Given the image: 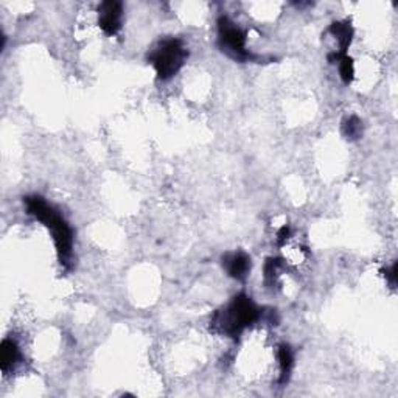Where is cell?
Here are the masks:
<instances>
[{
    "mask_svg": "<svg viewBox=\"0 0 398 398\" xmlns=\"http://www.w3.org/2000/svg\"><path fill=\"white\" fill-rule=\"evenodd\" d=\"M23 204L27 207V211L30 215L35 216L36 219L44 224L50 232H52L58 260L66 269H70V260H72V249H73V231L66 221L64 216L59 211L47 204V201L33 194V197H25Z\"/></svg>",
    "mask_w": 398,
    "mask_h": 398,
    "instance_id": "cell-1",
    "label": "cell"
},
{
    "mask_svg": "<svg viewBox=\"0 0 398 398\" xmlns=\"http://www.w3.org/2000/svg\"><path fill=\"white\" fill-rule=\"evenodd\" d=\"M261 311L246 294H239L226 307L215 311L210 319V330L214 333L224 335L239 340L244 330L258 323Z\"/></svg>",
    "mask_w": 398,
    "mask_h": 398,
    "instance_id": "cell-2",
    "label": "cell"
},
{
    "mask_svg": "<svg viewBox=\"0 0 398 398\" xmlns=\"http://www.w3.org/2000/svg\"><path fill=\"white\" fill-rule=\"evenodd\" d=\"M189 58V50L179 38L168 36L160 39L148 55V61L155 67L159 80L168 81L182 69Z\"/></svg>",
    "mask_w": 398,
    "mask_h": 398,
    "instance_id": "cell-3",
    "label": "cell"
},
{
    "mask_svg": "<svg viewBox=\"0 0 398 398\" xmlns=\"http://www.w3.org/2000/svg\"><path fill=\"white\" fill-rule=\"evenodd\" d=\"M218 46L221 52L236 63H261L263 58L253 55L246 47V31L241 30L231 18L218 19Z\"/></svg>",
    "mask_w": 398,
    "mask_h": 398,
    "instance_id": "cell-4",
    "label": "cell"
},
{
    "mask_svg": "<svg viewBox=\"0 0 398 398\" xmlns=\"http://www.w3.org/2000/svg\"><path fill=\"white\" fill-rule=\"evenodd\" d=\"M98 27L105 35L114 36L122 28L123 23V4L118 0H106L97 8Z\"/></svg>",
    "mask_w": 398,
    "mask_h": 398,
    "instance_id": "cell-5",
    "label": "cell"
},
{
    "mask_svg": "<svg viewBox=\"0 0 398 398\" xmlns=\"http://www.w3.org/2000/svg\"><path fill=\"white\" fill-rule=\"evenodd\" d=\"M328 35H332V38L336 41L337 44V50L335 52L328 53V63L330 64H336L342 56L347 55V50H349L352 39H353V27L350 21H337L333 22L328 27Z\"/></svg>",
    "mask_w": 398,
    "mask_h": 398,
    "instance_id": "cell-6",
    "label": "cell"
},
{
    "mask_svg": "<svg viewBox=\"0 0 398 398\" xmlns=\"http://www.w3.org/2000/svg\"><path fill=\"white\" fill-rule=\"evenodd\" d=\"M223 268L229 277L235 278L239 282H244L251 273V257L246 252L243 251H234V252H226L221 257Z\"/></svg>",
    "mask_w": 398,
    "mask_h": 398,
    "instance_id": "cell-7",
    "label": "cell"
},
{
    "mask_svg": "<svg viewBox=\"0 0 398 398\" xmlns=\"http://www.w3.org/2000/svg\"><path fill=\"white\" fill-rule=\"evenodd\" d=\"M21 361V350L16 341L5 337L0 347V370L4 375H8L14 369L16 364Z\"/></svg>",
    "mask_w": 398,
    "mask_h": 398,
    "instance_id": "cell-8",
    "label": "cell"
},
{
    "mask_svg": "<svg viewBox=\"0 0 398 398\" xmlns=\"http://www.w3.org/2000/svg\"><path fill=\"white\" fill-rule=\"evenodd\" d=\"M277 358H278V366H281V378L278 383L286 384L291 378V372L294 367V355L290 344H281L277 349Z\"/></svg>",
    "mask_w": 398,
    "mask_h": 398,
    "instance_id": "cell-9",
    "label": "cell"
},
{
    "mask_svg": "<svg viewBox=\"0 0 398 398\" xmlns=\"http://www.w3.org/2000/svg\"><path fill=\"white\" fill-rule=\"evenodd\" d=\"M342 135L347 140H358L362 137V120L357 115H350L347 117L345 120L342 122Z\"/></svg>",
    "mask_w": 398,
    "mask_h": 398,
    "instance_id": "cell-10",
    "label": "cell"
},
{
    "mask_svg": "<svg viewBox=\"0 0 398 398\" xmlns=\"http://www.w3.org/2000/svg\"><path fill=\"white\" fill-rule=\"evenodd\" d=\"M283 268L282 258L271 257L265 263V282L268 286H274L277 283V278L281 276V271Z\"/></svg>",
    "mask_w": 398,
    "mask_h": 398,
    "instance_id": "cell-11",
    "label": "cell"
},
{
    "mask_svg": "<svg viewBox=\"0 0 398 398\" xmlns=\"http://www.w3.org/2000/svg\"><path fill=\"white\" fill-rule=\"evenodd\" d=\"M337 66H340V76L344 81V84H350L355 78L353 59L349 55H345L340 59V61H337Z\"/></svg>",
    "mask_w": 398,
    "mask_h": 398,
    "instance_id": "cell-12",
    "label": "cell"
},
{
    "mask_svg": "<svg viewBox=\"0 0 398 398\" xmlns=\"http://www.w3.org/2000/svg\"><path fill=\"white\" fill-rule=\"evenodd\" d=\"M290 236H291V227L290 226H283L281 231L277 232V243H278V246H283V244L290 240Z\"/></svg>",
    "mask_w": 398,
    "mask_h": 398,
    "instance_id": "cell-13",
    "label": "cell"
},
{
    "mask_svg": "<svg viewBox=\"0 0 398 398\" xmlns=\"http://www.w3.org/2000/svg\"><path fill=\"white\" fill-rule=\"evenodd\" d=\"M384 277H386V281L389 282V285H391V288H395L397 285V261H394L392 266L386 269L384 271Z\"/></svg>",
    "mask_w": 398,
    "mask_h": 398,
    "instance_id": "cell-14",
    "label": "cell"
}]
</instances>
